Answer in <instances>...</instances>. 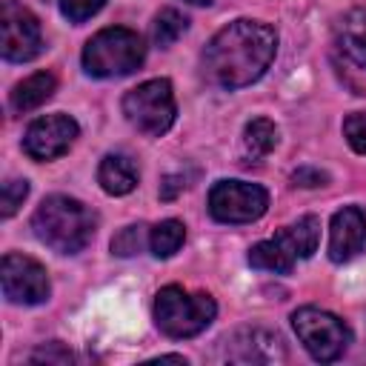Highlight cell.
I'll use <instances>...</instances> for the list:
<instances>
[{
  "mask_svg": "<svg viewBox=\"0 0 366 366\" xmlns=\"http://www.w3.org/2000/svg\"><path fill=\"white\" fill-rule=\"evenodd\" d=\"M217 315L212 295L186 292L180 286H163L154 297V323L169 337H194Z\"/></svg>",
  "mask_w": 366,
  "mask_h": 366,
  "instance_id": "obj_4",
  "label": "cell"
},
{
  "mask_svg": "<svg viewBox=\"0 0 366 366\" xmlns=\"http://www.w3.org/2000/svg\"><path fill=\"white\" fill-rule=\"evenodd\" d=\"M123 114L137 132H143L149 137L166 134L174 123V114H177L172 83L166 77H157V80H146L137 89L126 92Z\"/></svg>",
  "mask_w": 366,
  "mask_h": 366,
  "instance_id": "obj_6",
  "label": "cell"
},
{
  "mask_svg": "<svg viewBox=\"0 0 366 366\" xmlns=\"http://www.w3.org/2000/svg\"><path fill=\"white\" fill-rule=\"evenodd\" d=\"M0 280H3V295L11 303L37 306L49 300V292H51L46 269L26 254H6L0 263Z\"/></svg>",
  "mask_w": 366,
  "mask_h": 366,
  "instance_id": "obj_10",
  "label": "cell"
},
{
  "mask_svg": "<svg viewBox=\"0 0 366 366\" xmlns=\"http://www.w3.org/2000/svg\"><path fill=\"white\" fill-rule=\"evenodd\" d=\"M0 31H3V57L11 63H26L43 51L40 20L17 0H3Z\"/></svg>",
  "mask_w": 366,
  "mask_h": 366,
  "instance_id": "obj_9",
  "label": "cell"
},
{
  "mask_svg": "<svg viewBox=\"0 0 366 366\" xmlns=\"http://www.w3.org/2000/svg\"><path fill=\"white\" fill-rule=\"evenodd\" d=\"M292 326H295V332H297L303 349H306L315 360H320V363L337 360V357L349 349V343H352L349 326H346L337 315H332V312H326V309H317V306H303V309H297V312L292 315Z\"/></svg>",
  "mask_w": 366,
  "mask_h": 366,
  "instance_id": "obj_7",
  "label": "cell"
},
{
  "mask_svg": "<svg viewBox=\"0 0 366 366\" xmlns=\"http://www.w3.org/2000/svg\"><path fill=\"white\" fill-rule=\"evenodd\" d=\"M277 146V126L266 117H254L243 129V149L252 160H263Z\"/></svg>",
  "mask_w": 366,
  "mask_h": 366,
  "instance_id": "obj_16",
  "label": "cell"
},
{
  "mask_svg": "<svg viewBox=\"0 0 366 366\" xmlns=\"http://www.w3.org/2000/svg\"><path fill=\"white\" fill-rule=\"evenodd\" d=\"M343 137L357 154H366V112H355L343 120Z\"/></svg>",
  "mask_w": 366,
  "mask_h": 366,
  "instance_id": "obj_20",
  "label": "cell"
},
{
  "mask_svg": "<svg viewBox=\"0 0 366 366\" xmlns=\"http://www.w3.org/2000/svg\"><path fill=\"white\" fill-rule=\"evenodd\" d=\"M29 360H34V363H71V352L69 349H63L60 343H49V349L43 346V349H37Z\"/></svg>",
  "mask_w": 366,
  "mask_h": 366,
  "instance_id": "obj_23",
  "label": "cell"
},
{
  "mask_svg": "<svg viewBox=\"0 0 366 366\" xmlns=\"http://www.w3.org/2000/svg\"><path fill=\"white\" fill-rule=\"evenodd\" d=\"M326 180H329L326 172L309 169V166H303V169H297V172L292 174V183H295V186H323Z\"/></svg>",
  "mask_w": 366,
  "mask_h": 366,
  "instance_id": "obj_24",
  "label": "cell"
},
{
  "mask_svg": "<svg viewBox=\"0 0 366 366\" xmlns=\"http://www.w3.org/2000/svg\"><path fill=\"white\" fill-rule=\"evenodd\" d=\"M106 0H60V11L71 20V23H83L92 14H97L103 9Z\"/></svg>",
  "mask_w": 366,
  "mask_h": 366,
  "instance_id": "obj_22",
  "label": "cell"
},
{
  "mask_svg": "<svg viewBox=\"0 0 366 366\" xmlns=\"http://www.w3.org/2000/svg\"><path fill=\"white\" fill-rule=\"evenodd\" d=\"M335 40L343 60L366 71V9H352L343 14L335 29Z\"/></svg>",
  "mask_w": 366,
  "mask_h": 366,
  "instance_id": "obj_13",
  "label": "cell"
},
{
  "mask_svg": "<svg viewBox=\"0 0 366 366\" xmlns=\"http://www.w3.org/2000/svg\"><path fill=\"white\" fill-rule=\"evenodd\" d=\"M269 209V194L257 183L217 180L209 192V212L220 223H252Z\"/></svg>",
  "mask_w": 366,
  "mask_h": 366,
  "instance_id": "obj_8",
  "label": "cell"
},
{
  "mask_svg": "<svg viewBox=\"0 0 366 366\" xmlns=\"http://www.w3.org/2000/svg\"><path fill=\"white\" fill-rule=\"evenodd\" d=\"M186 26H189V20L177 11V9H163V11H157V17H154V43L157 46H172L183 31H186Z\"/></svg>",
  "mask_w": 366,
  "mask_h": 366,
  "instance_id": "obj_18",
  "label": "cell"
},
{
  "mask_svg": "<svg viewBox=\"0 0 366 366\" xmlns=\"http://www.w3.org/2000/svg\"><path fill=\"white\" fill-rule=\"evenodd\" d=\"M97 183L103 186L106 194H114V197L129 194L137 186V166L126 154H106L97 169Z\"/></svg>",
  "mask_w": 366,
  "mask_h": 366,
  "instance_id": "obj_14",
  "label": "cell"
},
{
  "mask_svg": "<svg viewBox=\"0 0 366 366\" xmlns=\"http://www.w3.org/2000/svg\"><path fill=\"white\" fill-rule=\"evenodd\" d=\"M183 186H186V183H183V177H174V174H172V177H166L163 189H160V197H163V200H172Z\"/></svg>",
  "mask_w": 366,
  "mask_h": 366,
  "instance_id": "obj_25",
  "label": "cell"
},
{
  "mask_svg": "<svg viewBox=\"0 0 366 366\" xmlns=\"http://www.w3.org/2000/svg\"><path fill=\"white\" fill-rule=\"evenodd\" d=\"M143 243H149L146 226H126V229H120V234L112 237V252L120 257H132L143 249Z\"/></svg>",
  "mask_w": 366,
  "mask_h": 366,
  "instance_id": "obj_19",
  "label": "cell"
},
{
  "mask_svg": "<svg viewBox=\"0 0 366 366\" xmlns=\"http://www.w3.org/2000/svg\"><path fill=\"white\" fill-rule=\"evenodd\" d=\"M54 89H57V80H54V74H51V71H37V74H31V77L20 80V83L11 89V97H9L11 112L26 114V112H31V109L43 106V103L54 94Z\"/></svg>",
  "mask_w": 366,
  "mask_h": 366,
  "instance_id": "obj_15",
  "label": "cell"
},
{
  "mask_svg": "<svg viewBox=\"0 0 366 366\" xmlns=\"http://www.w3.org/2000/svg\"><path fill=\"white\" fill-rule=\"evenodd\" d=\"M31 229L37 240L46 243L49 249L60 254H77L92 243L97 217L80 200L66 194H51L37 206L31 217Z\"/></svg>",
  "mask_w": 366,
  "mask_h": 366,
  "instance_id": "obj_2",
  "label": "cell"
},
{
  "mask_svg": "<svg viewBox=\"0 0 366 366\" xmlns=\"http://www.w3.org/2000/svg\"><path fill=\"white\" fill-rule=\"evenodd\" d=\"M77 123L69 114H46L37 117L26 134H23V152L34 160H54L63 152H69V146L77 137Z\"/></svg>",
  "mask_w": 366,
  "mask_h": 366,
  "instance_id": "obj_11",
  "label": "cell"
},
{
  "mask_svg": "<svg viewBox=\"0 0 366 366\" xmlns=\"http://www.w3.org/2000/svg\"><path fill=\"white\" fill-rule=\"evenodd\" d=\"M146 57V46L137 31L112 26L97 31L83 49V69L92 77H123L132 74Z\"/></svg>",
  "mask_w": 366,
  "mask_h": 366,
  "instance_id": "obj_5",
  "label": "cell"
},
{
  "mask_svg": "<svg viewBox=\"0 0 366 366\" xmlns=\"http://www.w3.org/2000/svg\"><path fill=\"white\" fill-rule=\"evenodd\" d=\"M26 194H29V183H26V180H6V183H3V200H0L3 217H11V214L23 206Z\"/></svg>",
  "mask_w": 366,
  "mask_h": 366,
  "instance_id": "obj_21",
  "label": "cell"
},
{
  "mask_svg": "<svg viewBox=\"0 0 366 366\" xmlns=\"http://www.w3.org/2000/svg\"><path fill=\"white\" fill-rule=\"evenodd\" d=\"M186 3H192V6H209V3H214V0H186Z\"/></svg>",
  "mask_w": 366,
  "mask_h": 366,
  "instance_id": "obj_26",
  "label": "cell"
},
{
  "mask_svg": "<svg viewBox=\"0 0 366 366\" xmlns=\"http://www.w3.org/2000/svg\"><path fill=\"white\" fill-rule=\"evenodd\" d=\"M186 240V226L180 220H160L152 232H149V246L154 252V257H172Z\"/></svg>",
  "mask_w": 366,
  "mask_h": 366,
  "instance_id": "obj_17",
  "label": "cell"
},
{
  "mask_svg": "<svg viewBox=\"0 0 366 366\" xmlns=\"http://www.w3.org/2000/svg\"><path fill=\"white\" fill-rule=\"evenodd\" d=\"M366 246V214L360 206H343L329 223V257L335 263L352 260Z\"/></svg>",
  "mask_w": 366,
  "mask_h": 366,
  "instance_id": "obj_12",
  "label": "cell"
},
{
  "mask_svg": "<svg viewBox=\"0 0 366 366\" xmlns=\"http://www.w3.org/2000/svg\"><path fill=\"white\" fill-rule=\"evenodd\" d=\"M317 240H320V220L315 214H303L292 226L280 229L272 240L254 243L249 249V263L254 269L286 274V272H292L295 260H306L315 254Z\"/></svg>",
  "mask_w": 366,
  "mask_h": 366,
  "instance_id": "obj_3",
  "label": "cell"
},
{
  "mask_svg": "<svg viewBox=\"0 0 366 366\" xmlns=\"http://www.w3.org/2000/svg\"><path fill=\"white\" fill-rule=\"evenodd\" d=\"M277 51V34L257 20H234L223 26L203 51V71L223 89H243L266 74Z\"/></svg>",
  "mask_w": 366,
  "mask_h": 366,
  "instance_id": "obj_1",
  "label": "cell"
}]
</instances>
